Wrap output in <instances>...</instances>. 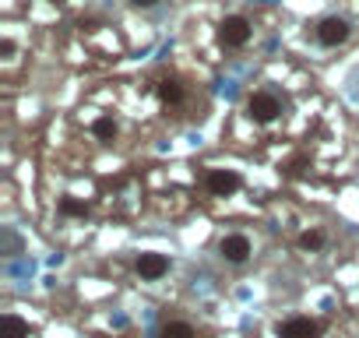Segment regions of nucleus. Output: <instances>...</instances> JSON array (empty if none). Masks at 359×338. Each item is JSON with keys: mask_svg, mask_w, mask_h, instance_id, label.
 <instances>
[{"mask_svg": "<svg viewBox=\"0 0 359 338\" xmlns=\"http://www.w3.org/2000/svg\"><path fill=\"white\" fill-rule=\"evenodd\" d=\"M88 134H92L99 144H113V141L120 137V123H116L109 113H99V116H92V123H88Z\"/></svg>", "mask_w": 359, "mask_h": 338, "instance_id": "1a4fd4ad", "label": "nucleus"}, {"mask_svg": "<svg viewBox=\"0 0 359 338\" xmlns=\"http://www.w3.org/2000/svg\"><path fill=\"white\" fill-rule=\"evenodd\" d=\"M247 116L254 123H275L282 116V99L268 88H257V92L247 95Z\"/></svg>", "mask_w": 359, "mask_h": 338, "instance_id": "7ed1b4c3", "label": "nucleus"}, {"mask_svg": "<svg viewBox=\"0 0 359 338\" xmlns=\"http://www.w3.org/2000/svg\"><path fill=\"white\" fill-rule=\"evenodd\" d=\"M158 338H198V334H194V327L187 320H169V324H162Z\"/></svg>", "mask_w": 359, "mask_h": 338, "instance_id": "ddd939ff", "label": "nucleus"}, {"mask_svg": "<svg viewBox=\"0 0 359 338\" xmlns=\"http://www.w3.org/2000/svg\"><path fill=\"white\" fill-rule=\"evenodd\" d=\"M254 39V22L247 15H226L219 22V43L226 50H247Z\"/></svg>", "mask_w": 359, "mask_h": 338, "instance_id": "f257e3e1", "label": "nucleus"}, {"mask_svg": "<svg viewBox=\"0 0 359 338\" xmlns=\"http://www.w3.org/2000/svg\"><path fill=\"white\" fill-rule=\"evenodd\" d=\"M134 271H137L144 282H158V278L169 271V261H165V254L144 250V254H137V261H134Z\"/></svg>", "mask_w": 359, "mask_h": 338, "instance_id": "6e6552de", "label": "nucleus"}, {"mask_svg": "<svg viewBox=\"0 0 359 338\" xmlns=\"http://www.w3.org/2000/svg\"><path fill=\"white\" fill-rule=\"evenodd\" d=\"M155 92H158V99H162L165 109H184L187 106V85L180 81V78H172V74H162L158 85H155Z\"/></svg>", "mask_w": 359, "mask_h": 338, "instance_id": "423d86ee", "label": "nucleus"}, {"mask_svg": "<svg viewBox=\"0 0 359 338\" xmlns=\"http://www.w3.org/2000/svg\"><path fill=\"white\" fill-rule=\"evenodd\" d=\"M53 4H60V0H53Z\"/></svg>", "mask_w": 359, "mask_h": 338, "instance_id": "2eb2a0df", "label": "nucleus"}, {"mask_svg": "<svg viewBox=\"0 0 359 338\" xmlns=\"http://www.w3.org/2000/svg\"><path fill=\"white\" fill-rule=\"evenodd\" d=\"M327 247V233L324 229H306L303 236H299V250H306V254H317V250H324Z\"/></svg>", "mask_w": 359, "mask_h": 338, "instance_id": "9b49d317", "label": "nucleus"}, {"mask_svg": "<svg viewBox=\"0 0 359 338\" xmlns=\"http://www.w3.org/2000/svg\"><path fill=\"white\" fill-rule=\"evenodd\" d=\"M278 338H320V320L306 317V313H296V317H285L278 324Z\"/></svg>", "mask_w": 359, "mask_h": 338, "instance_id": "0eeeda50", "label": "nucleus"}, {"mask_svg": "<svg viewBox=\"0 0 359 338\" xmlns=\"http://www.w3.org/2000/svg\"><path fill=\"white\" fill-rule=\"evenodd\" d=\"M57 212H60L64 219H85V215H88V208H85L78 198H60V201H57Z\"/></svg>", "mask_w": 359, "mask_h": 338, "instance_id": "f8f14e48", "label": "nucleus"}, {"mask_svg": "<svg viewBox=\"0 0 359 338\" xmlns=\"http://www.w3.org/2000/svg\"><path fill=\"white\" fill-rule=\"evenodd\" d=\"M130 4H134V8H155L158 0H130Z\"/></svg>", "mask_w": 359, "mask_h": 338, "instance_id": "4468645a", "label": "nucleus"}, {"mask_svg": "<svg viewBox=\"0 0 359 338\" xmlns=\"http://www.w3.org/2000/svg\"><path fill=\"white\" fill-rule=\"evenodd\" d=\"M205 191L212 198H233L243 191V177L236 173V169H208L205 173Z\"/></svg>", "mask_w": 359, "mask_h": 338, "instance_id": "20e7f679", "label": "nucleus"}, {"mask_svg": "<svg viewBox=\"0 0 359 338\" xmlns=\"http://www.w3.org/2000/svg\"><path fill=\"white\" fill-rule=\"evenodd\" d=\"M250 254H254V243H250L247 233H226V236L219 240V257H222L226 264H247Z\"/></svg>", "mask_w": 359, "mask_h": 338, "instance_id": "39448f33", "label": "nucleus"}, {"mask_svg": "<svg viewBox=\"0 0 359 338\" xmlns=\"http://www.w3.org/2000/svg\"><path fill=\"white\" fill-rule=\"evenodd\" d=\"M0 338H29V324L18 313H4L0 317Z\"/></svg>", "mask_w": 359, "mask_h": 338, "instance_id": "9d476101", "label": "nucleus"}, {"mask_svg": "<svg viewBox=\"0 0 359 338\" xmlns=\"http://www.w3.org/2000/svg\"><path fill=\"white\" fill-rule=\"evenodd\" d=\"M348 39H352V25H348L345 18H338V15H327V18H320V22L313 25V43L324 46V50H338V46H345Z\"/></svg>", "mask_w": 359, "mask_h": 338, "instance_id": "f03ea898", "label": "nucleus"}]
</instances>
